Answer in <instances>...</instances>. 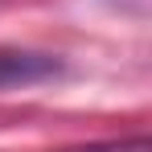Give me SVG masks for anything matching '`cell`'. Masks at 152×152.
<instances>
[{
  "mask_svg": "<svg viewBox=\"0 0 152 152\" xmlns=\"http://www.w3.org/2000/svg\"><path fill=\"white\" fill-rule=\"evenodd\" d=\"M58 70H62V62L58 58H45V53H0V91L53 78Z\"/></svg>",
  "mask_w": 152,
  "mask_h": 152,
  "instance_id": "cell-1",
  "label": "cell"
},
{
  "mask_svg": "<svg viewBox=\"0 0 152 152\" xmlns=\"http://www.w3.org/2000/svg\"><path fill=\"white\" fill-rule=\"evenodd\" d=\"M74 152H148V140L136 136V140H124V144H95V148H74Z\"/></svg>",
  "mask_w": 152,
  "mask_h": 152,
  "instance_id": "cell-2",
  "label": "cell"
}]
</instances>
